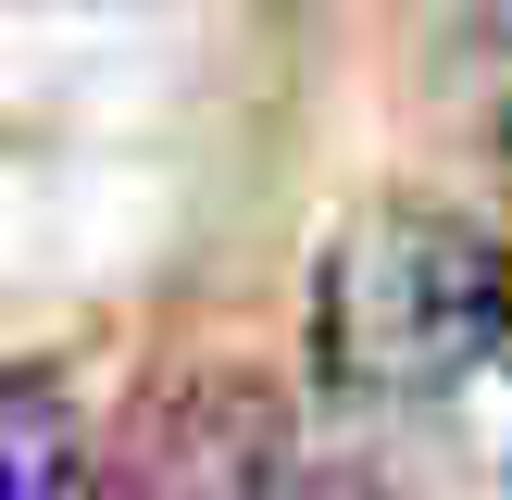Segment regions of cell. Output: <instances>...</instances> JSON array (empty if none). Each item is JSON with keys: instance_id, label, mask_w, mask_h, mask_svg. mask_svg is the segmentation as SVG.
Masks as SVG:
<instances>
[{"instance_id": "1", "label": "cell", "mask_w": 512, "mask_h": 500, "mask_svg": "<svg viewBox=\"0 0 512 500\" xmlns=\"http://www.w3.org/2000/svg\"><path fill=\"white\" fill-rule=\"evenodd\" d=\"M512 338V250L450 200H388L325 250L313 375L338 400H438Z\"/></svg>"}, {"instance_id": "2", "label": "cell", "mask_w": 512, "mask_h": 500, "mask_svg": "<svg viewBox=\"0 0 512 500\" xmlns=\"http://www.w3.org/2000/svg\"><path fill=\"white\" fill-rule=\"evenodd\" d=\"M275 463H288V400L250 363H213L138 400L113 450V500H263Z\"/></svg>"}, {"instance_id": "3", "label": "cell", "mask_w": 512, "mask_h": 500, "mask_svg": "<svg viewBox=\"0 0 512 500\" xmlns=\"http://www.w3.org/2000/svg\"><path fill=\"white\" fill-rule=\"evenodd\" d=\"M75 463V400L50 375H13L0 388V500H50Z\"/></svg>"}, {"instance_id": "4", "label": "cell", "mask_w": 512, "mask_h": 500, "mask_svg": "<svg viewBox=\"0 0 512 500\" xmlns=\"http://www.w3.org/2000/svg\"><path fill=\"white\" fill-rule=\"evenodd\" d=\"M500 150H512V113H500Z\"/></svg>"}]
</instances>
